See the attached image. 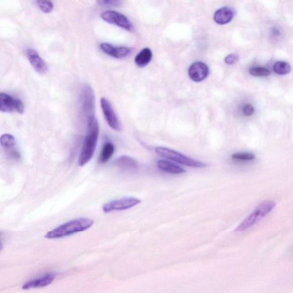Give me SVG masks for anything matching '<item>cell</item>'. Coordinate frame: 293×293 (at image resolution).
Masks as SVG:
<instances>
[{
    "mask_svg": "<svg viewBox=\"0 0 293 293\" xmlns=\"http://www.w3.org/2000/svg\"><path fill=\"white\" fill-rule=\"evenodd\" d=\"M115 152V146L110 141H107L104 144L101 153H100L99 161L102 164L107 163L114 156Z\"/></svg>",
    "mask_w": 293,
    "mask_h": 293,
    "instance_id": "ac0fdd59",
    "label": "cell"
},
{
    "mask_svg": "<svg viewBox=\"0 0 293 293\" xmlns=\"http://www.w3.org/2000/svg\"><path fill=\"white\" fill-rule=\"evenodd\" d=\"M238 58H239V57H238L237 54H230L229 55L226 57L225 62H226V64L228 65H233L237 62Z\"/></svg>",
    "mask_w": 293,
    "mask_h": 293,
    "instance_id": "d4e9b609",
    "label": "cell"
},
{
    "mask_svg": "<svg viewBox=\"0 0 293 293\" xmlns=\"http://www.w3.org/2000/svg\"><path fill=\"white\" fill-rule=\"evenodd\" d=\"M274 72L280 75H286L290 72L291 66L285 61H280L275 62L273 66Z\"/></svg>",
    "mask_w": 293,
    "mask_h": 293,
    "instance_id": "ffe728a7",
    "label": "cell"
},
{
    "mask_svg": "<svg viewBox=\"0 0 293 293\" xmlns=\"http://www.w3.org/2000/svg\"><path fill=\"white\" fill-rule=\"evenodd\" d=\"M243 112L246 116H252L254 112V108L250 104H247L244 108H243Z\"/></svg>",
    "mask_w": 293,
    "mask_h": 293,
    "instance_id": "484cf974",
    "label": "cell"
},
{
    "mask_svg": "<svg viewBox=\"0 0 293 293\" xmlns=\"http://www.w3.org/2000/svg\"><path fill=\"white\" fill-rule=\"evenodd\" d=\"M81 100L83 111L87 116V118L95 116V94L89 85H85L82 87Z\"/></svg>",
    "mask_w": 293,
    "mask_h": 293,
    "instance_id": "ba28073f",
    "label": "cell"
},
{
    "mask_svg": "<svg viewBox=\"0 0 293 293\" xmlns=\"http://www.w3.org/2000/svg\"><path fill=\"white\" fill-rule=\"evenodd\" d=\"M234 16V11L232 8L223 7L217 10L213 16L215 22L220 25L227 24L231 22Z\"/></svg>",
    "mask_w": 293,
    "mask_h": 293,
    "instance_id": "9a60e30c",
    "label": "cell"
},
{
    "mask_svg": "<svg viewBox=\"0 0 293 293\" xmlns=\"http://www.w3.org/2000/svg\"><path fill=\"white\" fill-rule=\"evenodd\" d=\"M94 224V221L88 217H79L58 226L46 234L47 239H58L83 232L89 229Z\"/></svg>",
    "mask_w": 293,
    "mask_h": 293,
    "instance_id": "7a4b0ae2",
    "label": "cell"
},
{
    "mask_svg": "<svg viewBox=\"0 0 293 293\" xmlns=\"http://www.w3.org/2000/svg\"><path fill=\"white\" fill-rule=\"evenodd\" d=\"M276 206L273 200H266L259 204L254 210L238 226L236 229L237 232H243L252 228L264 218L274 210Z\"/></svg>",
    "mask_w": 293,
    "mask_h": 293,
    "instance_id": "3957f363",
    "label": "cell"
},
{
    "mask_svg": "<svg viewBox=\"0 0 293 293\" xmlns=\"http://www.w3.org/2000/svg\"><path fill=\"white\" fill-rule=\"evenodd\" d=\"M102 51L108 55L116 58H123L127 57L131 52V49L124 47H114L106 43L100 45Z\"/></svg>",
    "mask_w": 293,
    "mask_h": 293,
    "instance_id": "5bb4252c",
    "label": "cell"
},
{
    "mask_svg": "<svg viewBox=\"0 0 293 293\" xmlns=\"http://www.w3.org/2000/svg\"><path fill=\"white\" fill-rule=\"evenodd\" d=\"M37 6L40 8L41 11H43L45 14H49L53 10V4L51 2H37Z\"/></svg>",
    "mask_w": 293,
    "mask_h": 293,
    "instance_id": "603a6c76",
    "label": "cell"
},
{
    "mask_svg": "<svg viewBox=\"0 0 293 293\" xmlns=\"http://www.w3.org/2000/svg\"><path fill=\"white\" fill-rule=\"evenodd\" d=\"M55 277L56 274L54 273H46L41 277L29 280L24 284L23 289L29 290L31 288H41L48 286L49 284L52 283Z\"/></svg>",
    "mask_w": 293,
    "mask_h": 293,
    "instance_id": "4fadbf2b",
    "label": "cell"
},
{
    "mask_svg": "<svg viewBox=\"0 0 293 293\" xmlns=\"http://www.w3.org/2000/svg\"><path fill=\"white\" fill-rule=\"evenodd\" d=\"M141 203L139 199L125 197L110 201L103 205V211L105 213L127 210Z\"/></svg>",
    "mask_w": 293,
    "mask_h": 293,
    "instance_id": "5b68a950",
    "label": "cell"
},
{
    "mask_svg": "<svg viewBox=\"0 0 293 293\" xmlns=\"http://www.w3.org/2000/svg\"><path fill=\"white\" fill-rule=\"evenodd\" d=\"M209 74V69L206 64L202 62H196L188 69V75L191 80L199 82L206 79Z\"/></svg>",
    "mask_w": 293,
    "mask_h": 293,
    "instance_id": "8fae6325",
    "label": "cell"
},
{
    "mask_svg": "<svg viewBox=\"0 0 293 293\" xmlns=\"http://www.w3.org/2000/svg\"><path fill=\"white\" fill-rule=\"evenodd\" d=\"M98 3L100 6L106 7L119 6L121 3L120 1H110V0H103V1H99Z\"/></svg>",
    "mask_w": 293,
    "mask_h": 293,
    "instance_id": "cb8c5ba5",
    "label": "cell"
},
{
    "mask_svg": "<svg viewBox=\"0 0 293 293\" xmlns=\"http://www.w3.org/2000/svg\"><path fill=\"white\" fill-rule=\"evenodd\" d=\"M153 57L152 50L146 48L142 49L141 51L137 54L135 62L137 66L144 67L150 63Z\"/></svg>",
    "mask_w": 293,
    "mask_h": 293,
    "instance_id": "d6986e66",
    "label": "cell"
},
{
    "mask_svg": "<svg viewBox=\"0 0 293 293\" xmlns=\"http://www.w3.org/2000/svg\"><path fill=\"white\" fill-rule=\"evenodd\" d=\"M155 152L159 156L165 158L167 160L174 161L184 166L194 167V168H203L206 166V165L202 162L195 160L194 159L170 149L158 146V148L155 149Z\"/></svg>",
    "mask_w": 293,
    "mask_h": 293,
    "instance_id": "277c9868",
    "label": "cell"
},
{
    "mask_svg": "<svg viewBox=\"0 0 293 293\" xmlns=\"http://www.w3.org/2000/svg\"><path fill=\"white\" fill-rule=\"evenodd\" d=\"M100 104H101L104 118L109 126L115 131H121L122 129V125L113 109L111 103L107 99L102 98L100 99Z\"/></svg>",
    "mask_w": 293,
    "mask_h": 293,
    "instance_id": "52a82bcc",
    "label": "cell"
},
{
    "mask_svg": "<svg viewBox=\"0 0 293 293\" xmlns=\"http://www.w3.org/2000/svg\"><path fill=\"white\" fill-rule=\"evenodd\" d=\"M0 111L6 113L18 112L23 114L25 106L22 100L2 93L0 94Z\"/></svg>",
    "mask_w": 293,
    "mask_h": 293,
    "instance_id": "8992f818",
    "label": "cell"
},
{
    "mask_svg": "<svg viewBox=\"0 0 293 293\" xmlns=\"http://www.w3.org/2000/svg\"><path fill=\"white\" fill-rule=\"evenodd\" d=\"M101 18L105 22L116 25L121 28L128 31L133 30V26L126 16L119 12L114 11H107L104 12L101 15Z\"/></svg>",
    "mask_w": 293,
    "mask_h": 293,
    "instance_id": "9c48e42d",
    "label": "cell"
},
{
    "mask_svg": "<svg viewBox=\"0 0 293 293\" xmlns=\"http://www.w3.org/2000/svg\"><path fill=\"white\" fill-rule=\"evenodd\" d=\"M116 167L123 170H135L139 167V163L130 157L123 156L116 159L114 162Z\"/></svg>",
    "mask_w": 293,
    "mask_h": 293,
    "instance_id": "2e32d148",
    "label": "cell"
},
{
    "mask_svg": "<svg viewBox=\"0 0 293 293\" xmlns=\"http://www.w3.org/2000/svg\"><path fill=\"white\" fill-rule=\"evenodd\" d=\"M158 168L162 171L170 174L179 175L186 173V171L182 167L174 164V163L165 161L160 160L157 162Z\"/></svg>",
    "mask_w": 293,
    "mask_h": 293,
    "instance_id": "e0dca14e",
    "label": "cell"
},
{
    "mask_svg": "<svg viewBox=\"0 0 293 293\" xmlns=\"http://www.w3.org/2000/svg\"><path fill=\"white\" fill-rule=\"evenodd\" d=\"M255 155L252 153L240 152L234 153L232 156V158L234 160L240 161H252L255 160Z\"/></svg>",
    "mask_w": 293,
    "mask_h": 293,
    "instance_id": "44dd1931",
    "label": "cell"
},
{
    "mask_svg": "<svg viewBox=\"0 0 293 293\" xmlns=\"http://www.w3.org/2000/svg\"><path fill=\"white\" fill-rule=\"evenodd\" d=\"M27 56L29 62L36 72L41 75L47 72L48 65L36 50L29 49L27 51Z\"/></svg>",
    "mask_w": 293,
    "mask_h": 293,
    "instance_id": "7c38bea8",
    "label": "cell"
},
{
    "mask_svg": "<svg viewBox=\"0 0 293 293\" xmlns=\"http://www.w3.org/2000/svg\"><path fill=\"white\" fill-rule=\"evenodd\" d=\"M99 131V124L95 116L87 118V132L79 157V166H85L93 158L97 146Z\"/></svg>",
    "mask_w": 293,
    "mask_h": 293,
    "instance_id": "6da1fadb",
    "label": "cell"
},
{
    "mask_svg": "<svg viewBox=\"0 0 293 293\" xmlns=\"http://www.w3.org/2000/svg\"><path fill=\"white\" fill-rule=\"evenodd\" d=\"M0 143L8 157L14 160H20V154L17 149L16 138L13 135L10 133L3 134Z\"/></svg>",
    "mask_w": 293,
    "mask_h": 293,
    "instance_id": "30bf717a",
    "label": "cell"
},
{
    "mask_svg": "<svg viewBox=\"0 0 293 293\" xmlns=\"http://www.w3.org/2000/svg\"><path fill=\"white\" fill-rule=\"evenodd\" d=\"M249 73L254 77H268L270 75V71L263 67H253L249 70Z\"/></svg>",
    "mask_w": 293,
    "mask_h": 293,
    "instance_id": "7402d4cb",
    "label": "cell"
}]
</instances>
